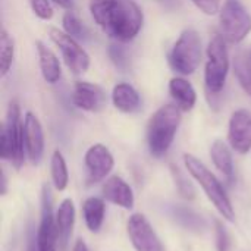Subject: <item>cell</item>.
<instances>
[{
  "label": "cell",
  "instance_id": "cell-1",
  "mask_svg": "<svg viewBox=\"0 0 251 251\" xmlns=\"http://www.w3.org/2000/svg\"><path fill=\"white\" fill-rule=\"evenodd\" d=\"M88 6L96 24L116 41H131L143 28L144 15L135 0H90Z\"/></svg>",
  "mask_w": 251,
  "mask_h": 251
},
{
  "label": "cell",
  "instance_id": "cell-2",
  "mask_svg": "<svg viewBox=\"0 0 251 251\" xmlns=\"http://www.w3.org/2000/svg\"><path fill=\"white\" fill-rule=\"evenodd\" d=\"M181 112L176 104H165L151 115L147 126V143L153 156L160 157L171 149L181 124Z\"/></svg>",
  "mask_w": 251,
  "mask_h": 251
},
{
  "label": "cell",
  "instance_id": "cell-3",
  "mask_svg": "<svg viewBox=\"0 0 251 251\" xmlns=\"http://www.w3.org/2000/svg\"><path fill=\"white\" fill-rule=\"evenodd\" d=\"M184 163L190 175L201 185L207 199L213 203V206L221 213V216L229 222H234L235 212L221 181L212 174V171H209V168L201 160H199L193 154H188V153L184 154Z\"/></svg>",
  "mask_w": 251,
  "mask_h": 251
},
{
  "label": "cell",
  "instance_id": "cell-4",
  "mask_svg": "<svg viewBox=\"0 0 251 251\" xmlns=\"http://www.w3.org/2000/svg\"><path fill=\"white\" fill-rule=\"evenodd\" d=\"M25 138H24V121L21 119V107L16 101H12L7 109L6 121L0 135V156L4 160H10L12 165L19 169L25 160Z\"/></svg>",
  "mask_w": 251,
  "mask_h": 251
},
{
  "label": "cell",
  "instance_id": "cell-5",
  "mask_svg": "<svg viewBox=\"0 0 251 251\" xmlns=\"http://www.w3.org/2000/svg\"><path fill=\"white\" fill-rule=\"evenodd\" d=\"M207 62L204 69V85L209 94L218 96L226 82L229 72V54L226 49V40L219 34L215 35L206 50Z\"/></svg>",
  "mask_w": 251,
  "mask_h": 251
},
{
  "label": "cell",
  "instance_id": "cell-6",
  "mask_svg": "<svg viewBox=\"0 0 251 251\" xmlns=\"http://www.w3.org/2000/svg\"><path fill=\"white\" fill-rule=\"evenodd\" d=\"M201 60V38L193 28L184 29L169 53L171 68L181 75H191Z\"/></svg>",
  "mask_w": 251,
  "mask_h": 251
},
{
  "label": "cell",
  "instance_id": "cell-7",
  "mask_svg": "<svg viewBox=\"0 0 251 251\" xmlns=\"http://www.w3.org/2000/svg\"><path fill=\"white\" fill-rule=\"evenodd\" d=\"M221 35L232 44H238L251 32V15L240 0H226L219 10Z\"/></svg>",
  "mask_w": 251,
  "mask_h": 251
},
{
  "label": "cell",
  "instance_id": "cell-8",
  "mask_svg": "<svg viewBox=\"0 0 251 251\" xmlns=\"http://www.w3.org/2000/svg\"><path fill=\"white\" fill-rule=\"evenodd\" d=\"M50 40L60 50L65 65L74 75H81L88 71L90 62H91L90 56L76 43V40L74 37L68 35L65 31H60L59 28H51Z\"/></svg>",
  "mask_w": 251,
  "mask_h": 251
},
{
  "label": "cell",
  "instance_id": "cell-9",
  "mask_svg": "<svg viewBox=\"0 0 251 251\" xmlns=\"http://www.w3.org/2000/svg\"><path fill=\"white\" fill-rule=\"evenodd\" d=\"M37 246L38 251H57L59 246L56 213H53V199L47 185L43 187L41 194V219L37 231Z\"/></svg>",
  "mask_w": 251,
  "mask_h": 251
},
{
  "label": "cell",
  "instance_id": "cell-10",
  "mask_svg": "<svg viewBox=\"0 0 251 251\" xmlns=\"http://www.w3.org/2000/svg\"><path fill=\"white\" fill-rule=\"evenodd\" d=\"M128 237L137 251H165L156 231L141 213H134L126 224Z\"/></svg>",
  "mask_w": 251,
  "mask_h": 251
},
{
  "label": "cell",
  "instance_id": "cell-11",
  "mask_svg": "<svg viewBox=\"0 0 251 251\" xmlns=\"http://www.w3.org/2000/svg\"><path fill=\"white\" fill-rule=\"evenodd\" d=\"M229 146L240 154H246L251 150V112L247 109H238L231 115L228 126Z\"/></svg>",
  "mask_w": 251,
  "mask_h": 251
},
{
  "label": "cell",
  "instance_id": "cell-12",
  "mask_svg": "<svg viewBox=\"0 0 251 251\" xmlns=\"http://www.w3.org/2000/svg\"><path fill=\"white\" fill-rule=\"evenodd\" d=\"M84 162H85L90 182H99L104 179L115 166L113 154L103 144L91 146L84 156Z\"/></svg>",
  "mask_w": 251,
  "mask_h": 251
},
{
  "label": "cell",
  "instance_id": "cell-13",
  "mask_svg": "<svg viewBox=\"0 0 251 251\" xmlns=\"http://www.w3.org/2000/svg\"><path fill=\"white\" fill-rule=\"evenodd\" d=\"M71 99L75 107L85 112H100L107 101L101 87L85 81H79L74 85Z\"/></svg>",
  "mask_w": 251,
  "mask_h": 251
},
{
  "label": "cell",
  "instance_id": "cell-14",
  "mask_svg": "<svg viewBox=\"0 0 251 251\" xmlns=\"http://www.w3.org/2000/svg\"><path fill=\"white\" fill-rule=\"evenodd\" d=\"M24 138L26 156L32 165H37L44 153V131L40 119L31 112H26L24 118Z\"/></svg>",
  "mask_w": 251,
  "mask_h": 251
},
{
  "label": "cell",
  "instance_id": "cell-15",
  "mask_svg": "<svg viewBox=\"0 0 251 251\" xmlns=\"http://www.w3.org/2000/svg\"><path fill=\"white\" fill-rule=\"evenodd\" d=\"M101 193H103V199H106L107 201H110L122 209L129 210L134 207L135 200H134L132 188L129 187V184L126 181H124L118 175L106 179V182L101 188Z\"/></svg>",
  "mask_w": 251,
  "mask_h": 251
},
{
  "label": "cell",
  "instance_id": "cell-16",
  "mask_svg": "<svg viewBox=\"0 0 251 251\" xmlns=\"http://www.w3.org/2000/svg\"><path fill=\"white\" fill-rule=\"evenodd\" d=\"M112 103L122 113H135L141 107V97L131 84L119 82L112 90Z\"/></svg>",
  "mask_w": 251,
  "mask_h": 251
},
{
  "label": "cell",
  "instance_id": "cell-17",
  "mask_svg": "<svg viewBox=\"0 0 251 251\" xmlns=\"http://www.w3.org/2000/svg\"><path fill=\"white\" fill-rule=\"evenodd\" d=\"M56 222L59 229V250H65L75 224V206L71 199H65L56 210Z\"/></svg>",
  "mask_w": 251,
  "mask_h": 251
},
{
  "label": "cell",
  "instance_id": "cell-18",
  "mask_svg": "<svg viewBox=\"0 0 251 251\" xmlns=\"http://www.w3.org/2000/svg\"><path fill=\"white\" fill-rule=\"evenodd\" d=\"M35 47H37L38 63H40V69H41V75L44 81L49 84H56L62 76V68H60V62L57 56L54 54L51 49H49L41 41H37Z\"/></svg>",
  "mask_w": 251,
  "mask_h": 251
},
{
  "label": "cell",
  "instance_id": "cell-19",
  "mask_svg": "<svg viewBox=\"0 0 251 251\" xmlns=\"http://www.w3.org/2000/svg\"><path fill=\"white\" fill-rule=\"evenodd\" d=\"M169 93L171 97L174 99L175 104L182 110V112H190L196 106L197 101V93L191 82H188L182 76H175L169 82Z\"/></svg>",
  "mask_w": 251,
  "mask_h": 251
},
{
  "label": "cell",
  "instance_id": "cell-20",
  "mask_svg": "<svg viewBox=\"0 0 251 251\" xmlns=\"http://www.w3.org/2000/svg\"><path fill=\"white\" fill-rule=\"evenodd\" d=\"M104 213H106V206L104 201L99 197H90L84 201L82 204V215L87 228L91 232H99L103 221H104Z\"/></svg>",
  "mask_w": 251,
  "mask_h": 251
},
{
  "label": "cell",
  "instance_id": "cell-21",
  "mask_svg": "<svg viewBox=\"0 0 251 251\" xmlns=\"http://www.w3.org/2000/svg\"><path fill=\"white\" fill-rule=\"evenodd\" d=\"M210 157L215 163V166L226 176V178H232L234 176V160H232V153L229 150V147L221 141L216 140L212 147H210Z\"/></svg>",
  "mask_w": 251,
  "mask_h": 251
},
{
  "label": "cell",
  "instance_id": "cell-22",
  "mask_svg": "<svg viewBox=\"0 0 251 251\" xmlns=\"http://www.w3.org/2000/svg\"><path fill=\"white\" fill-rule=\"evenodd\" d=\"M50 171H51V181L57 191H63L68 187L69 182V172L66 166V160L60 151H54L50 162Z\"/></svg>",
  "mask_w": 251,
  "mask_h": 251
},
{
  "label": "cell",
  "instance_id": "cell-23",
  "mask_svg": "<svg viewBox=\"0 0 251 251\" xmlns=\"http://www.w3.org/2000/svg\"><path fill=\"white\" fill-rule=\"evenodd\" d=\"M15 57V41L12 35L1 28L0 32V75L6 76L13 65Z\"/></svg>",
  "mask_w": 251,
  "mask_h": 251
},
{
  "label": "cell",
  "instance_id": "cell-24",
  "mask_svg": "<svg viewBox=\"0 0 251 251\" xmlns=\"http://www.w3.org/2000/svg\"><path fill=\"white\" fill-rule=\"evenodd\" d=\"M234 72L238 84L244 90V93L251 99V60L244 54H237L234 59Z\"/></svg>",
  "mask_w": 251,
  "mask_h": 251
},
{
  "label": "cell",
  "instance_id": "cell-25",
  "mask_svg": "<svg viewBox=\"0 0 251 251\" xmlns=\"http://www.w3.org/2000/svg\"><path fill=\"white\" fill-rule=\"evenodd\" d=\"M62 25L63 29L68 35L74 37V38H79L84 35V25L81 22V19L71 10H68L63 18H62Z\"/></svg>",
  "mask_w": 251,
  "mask_h": 251
},
{
  "label": "cell",
  "instance_id": "cell-26",
  "mask_svg": "<svg viewBox=\"0 0 251 251\" xmlns=\"http://www.w3.org/2000/svg\"><path fill=\"white\" fill-rule=\"evenodd\" d=\"M31 10L34 12V15L43 21H49L53 18V6L50 3V0H28Z\"/></svg>",
  "mask_w": 251,
  "mask_h": 251
},
{
  "label": "cell",
  "instance_id": "cell-27",
  "mask_svg": "<svg viewBox=\"0 0 251 251\" xmlns=\"http://www.w3.org/2000/svg\"><path fill=\"white\" fill-rule=\"evenodd\" d=\"M172 175H174L176 188H178V191L181 193V196H182L184 199H194V188H193V185L185 179V176L179 172L178 168L172 166Z\"/></svg>",
  "mask_w": 251,
  "mask_h": 251
},
{
  "label": "cell",
  "instance_id": "cell-28",
  "mask_svg": "<svg viewBox=\"0 0 251 251\" xmlns=\"http://www.w3.org/2000/svg\"><path fill=\"white\" fill-rule=\"evenodd\" d=\"M109 56H110L112 62H113L118 68H121V69H124V68L128 65L126 53H125V50H124L121 46H116V44L110 46V49H109Z\"/></svg>",
  "mask_w": 251,
  "mask_h": 251
},
{
  "label": "cell",
  "instance_id": "cell-29",
  "mask_svg": "<svg viewBox=\"0 0 251 251\" xmlns=\"http://www.w3.org/2000/svg\"><path fill=\"white\" fill-rule=\"evenodd\" d=\"M216 247L218 251H228L231 247V238L219 222L216 224Z\"/></svg>",
  "mask_w": 251,
  "mask_h": 251
},
{
  "label": "cell",
  "instance_id": "cell-30",
  "mask_svg": "<svg viewBox=\"0 0 251 251\" xmlns=\"http://www.w3.org/2000/svg\"><path fill=\"white\" fill-rule=\"evenodd\" d=\"M191 1L206 15H216L221 10L219 0H191Z\"/></svg>",
  "mask_w": 251,
  "mask_h": 251
},
{
  "label": "cell",
  "instance_id": "cell-31",
  "mask_svg": "<svg viewBox=\"0 0 251 251\" xmlns=\"http://www.w3.org/2000/svg\"><path fill=\"white\" fill-rule=\"evenodd\" d=\"M53 3H56L57 6L63 7V9H71L72 7V3L74 0H51Z\"/></svg>",
  "mask_w": 251,
  "mask_h": 251
},
{
  "label": "cell",
  "instance_id": "cell-32",
  "mask_svg": "<svg viewBox=\"0 0 251 251\" xmlns=\"http://www.w3.org/2000/svg\"><path fill=\"white\" fill-rule=\"evenodd\" d=\"M72 251H90V249L87 247V244L82 241V240H78L74 246V250Z\"/></svg>",
  "mask_w": 251,
  "mask_h": 251
},
{
  "label": "cell",
  "instance_id": "cell-33",
  "mask_svg": "<svg viewBox=\"0 0 251 251\" xmlns=\"http://www.w3.org/2000/svg\"><path fill=\"white\" fill-rule=\"evenodd\" d=\"M28 251H38L37 238H34V237H29V241H28Z\"/></svg>",
  "mask_w": 251,
  "mask_h": 251
},
{
  "label": "cell",
  "instance_id": "cell-34",
  "mask_svg": "<svg viewBox=\"0 0 251 251\" xmlns=\"http://www.w3.org/2000/svg\"><path fill=\"white\" fill-rule=\"evenodd\" d=\"M4 193H6V176L1 172V194H4Z\"/></svg>",
  "mask_w": 251,
  "mask_h": 251
},
{
  "label": "cell",
  "instance_id": "cell-35",
  "mask_svg": "<svg viewBox=\"0 0 251 251\" xmlns=\"http://www.w3.org/2000/svg\"><path fill=\"white\" fill-rule=\"evenodd\" d=\"M250 60H251V53H250Z\"/></svg>",
  "mask_w": 251,
  "mask_h": 251
}]
</instances>
